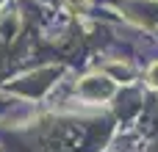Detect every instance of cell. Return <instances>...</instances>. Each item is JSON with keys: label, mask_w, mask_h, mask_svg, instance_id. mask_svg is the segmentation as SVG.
<instances>
[{"label": "cell", "mask_w": 158, "mask_h": 152, "mask_svg": "<svg viewBox=\"0 0 158 152\" xmlns=\"http://www.w3.org/2000/svg\"><path fill=\"white\" fill-rule=\"evenodd\" d=\"M67 6H69L75 14H83V11L89 8V0H67Z\"/></svg>", "instance_id": "cell-2"}, {"label": "cell", "mask_w": 158, "mask_h": 152, "mask_svg": "<svg viewBox=\"0 0 158 152\" xmlns=\"http://www.w3.org/2000/svg\"><path fill=\"white\" fill-rule=\"evenodd\" d=\"M78 94L83 100H92V102H106L117 94V83L108 75H86L78 83Z\"/></svg>", "instance_id": "cell-1"}, {"label": "cell", "mask_w": 158, "mask_h": 152, "mask_svg": "<svg viewBox=\"0 0 158 152\" xmlns=\"http://www.w3.org/2000/svg\"><path fill=\"white\" fill-rule=\"evenodd\" d=\"M147 80H150V86H153V89H158V61L147 69Z\"/></svg>", "instance_id": "cell-3"}]
</instances>
